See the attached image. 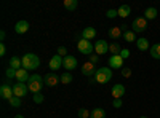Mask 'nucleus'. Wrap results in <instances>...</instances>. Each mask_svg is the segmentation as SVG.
Instances as JSON below:
<instances>
[{"label": "nucleus", "instance_id": "obj_1", "mask_svg": "<svg viewBox=\"0 0 160 118\" xmlns=\"http://www.w3.org/2000/svg\"><path fill=\"white\" fill-rule=\"evenodd\" d=\"M21 61H22V69H26V70H35L40 65V59L34 53H26Z\"/></svg>", "mask_w": 160, "mask_h": 118}, {"label": "nucleus", "instance_id": "obj_2", "mask_svg": "<svg viewBox=\"0 0 160 118\" xmlns=\"http://www.w3.org/2000/svg\"><path fill=\"white\" fill-rule=\"evenodd\" d=\"M43 85H45V83H43V77H42V75H37V73H35V75H31L29 82H28V88H29V91H32L34 94L40 93Z\"/></svg>", "mask_w": 160, "mask_h": 118}, {"label": "nucleus", "instance_id": "obj_3", "mask_svg": "<svg viewBox=\"0 0 160 118\" xmlns=\"http://www.w3.org/2000/svg\"><path fill=\"white\" fill-rule=\"evenodd\" d=\"M111 78H112V72L109 67H99L95 73V80L99 85H106L108 82H111Z\"/></svg>", "mask_w": 160, "mask_h": 118}, {"label": "nucleus", "instance_id": "obj_4", "mask_svg": "<svg viewBox=\"0 0 160 118\" xmlns=\"http://www.w3.org/2000/svg\"><path fill=\"white\" fill-rule=\"evenodd\" d=\"M77 50H78L82 54H88V56H91V53L95 51V46L91 45V42L85 40V38H80V40L77 42Z\"/></svg>", "mask_w": 160, "mask_h": 118}, {"label": "nucleus", "instance_id": "obj_5", "mask_svg": "<svg viewBox=\"0 0 160 118\" xmlns=\"http://www.w3.org/2000/svg\"><path fill=\"white\" fill-rule=\"evenodd\" d=\"M43 83L48 86V88H55L61 83V75H56V73H47L43 75Z\"/></svg>", "mask_w": 160, "mask_h": 118}, {"label": "nucleus", "instance_id": "obj_6", "mask_svg": "<svg viewBox=\"0 0 160 118\" xmlns=\"http://www.w3.org/2000/svg\"><path fill=\"white\" fill-rule=\"evenodd\" d=\"M131 29H133L135 34L136 32H144L146 29H148V19L146 18H136L131 24Z\"/></svg>", "mask_w": 160, "mask_h": 118}, {"label": "nucleus", "instance_id": "obj_7", "mask_svg": "<svg viewBox=\"0 0 160 118\" xmlns=\"http://www.w3.org/2000/svg\"><path fill=\"white\" fill-rule=\"evenodd\" d=\"M13 94H15L16 97H24L26 94L29 93V88H28V83H16L13 85Z\"/></svg>", "mask_w": 160, "mask_h": 118}, {"label": "nucleus", "instance_id": "obj_8", "mask_svg": "<svg viewBox=\"0 0 160 118\" xmlns=\"http://www.w3.org/2000/svg\"><path fill=\"white\" fill-rule=\"evenodd\" d=\"M95 51H96L98 56L106 54V53L109 51V43L106 42V40H96V43H95Z\"/></svg>", "mask_w": 160, "mask_h": 118}, {"label": "nucleus", "instance_id": "obj_9", "mask_svg": "<svg viewBox=\"0 0 160 118\" xmlns=\"http://www.w3.org/2000/svg\"><path fill=\"white\" fill-rule=\"evenodd\" d=\"M123 58L120 54H115V56H111L109 58V65L112 69H123Z\"/></svg>", "mask_w": 160, "mask_h": 118}, {"label": "nucleus", "instance_id": "obj_10", "mask_svg": "<svg viewBox=\"0 0 160 118\" xmlns=\"http://www.w3.org/2000/svg\"><path fill=\"white\" fill-rule=\"evenodd\" d=\"M123 96H125V86L120 85V83L114 85L112 86V97L114 99H122Z\"/></svg>", "mask_w": 160, "mask_h": 118}, {"label": "nucleus", "instance_id": "obj_11", "mask_svg": "<svg viewBox=\"0 0 160 118\" xmlns=\"http://www.w3.org/2000/svg\"><path fill=\"white\" fill-rule=\"evenodd\" d=\"M62 67L68 69V70L75 69V67H77V59H75L74 56H66V58L62 59Z\"/></svg>", "mask_w": 160, "mask_h": 118}, {"label": "nucleus", "instance_id": "obj_12", "mask_svg": "<svg viewBox=\"0 0 160 118\" xmlns=\"http://www.w3.org/2000/svg\"><path fill=\"white\" fill-rule=\"evenodd\" d=\"M82 73H83L85 77H93V75L96 73L95 64H91L90 61H88V62H85V64L82 65Z\"/></svg>", "mask_w": 160, "mask_h": 118}, {"label": "nucleus", "instance_id": "obj_13", "mask_svg": "<svg viewBox=\"0 0 160 118\" xmlns=\"http://www.w3.org/2000/svg\"><path fill=\"white\" fill-rule=\"evenodd\" d=\"M0 96H2V99H7V101H10L13 96V88H10L8 85H2L0 86Z\"/></svg>", "mask_w": 160, "mask_h": 118}, {"label": "nucleus", "instance_id": "obj_14", "mask_svg": "<svg viewBox=\"0 0 160 118\" xmlns=\"http://www.w3.org/2000/svg\"><path fill=\"white\" fill-rule=\"evenodd\" d=\"M29 78H31V75L28 73V70H26V69L16 70V80H18V83H28Z\"/></svg>", "mask_w": 160, "mask_h": 118}, {"label": "nucleus", "instance_id": "obj_15", "mask_svg": "<svg viewBox=\"0 0 160 118\" xmlns=\"http://www.w3.org/2000/svg\"><path fill=\"white\" fill-rule=\"evenodd\" d=\"M62 59H64V58H61L59 54L53 56V58L50 59V69H51V70H58L61 65H62Z\"/></svg>", "mask_w": 160, "mask_h": 118}, {"label": "nucleus", "instance_id": "obj_16", "mask_svg": "<svg viewBox=\"0 0 160 118\" xmlns=\"http://www.w3.org/2000/svg\"><path fill=\"white\" fill-rule=\"evenodd\" d=\"M29 31V22L28 21H18L15 26V32L16 34H26Z\"/></svg>", "mask_w": 160, "mask_h": 118}, {"label": "nucleus", "instance_id": "obj_17", "mask_svg": "<svg viewBox=\"0 0 160 118\" xmlns=\"http://www.w3.org/2000/svg\"><path fill=\"white\" fill-rule=\"evenodd\" d=\"M109 37L111 38H122L123 37V31L120 26H112V27L109 29Z\"/></svg>", "mask_w": 160, "mask_h": 118}, {"label": "nucleus", "instance_id": "obj_18", "mask_svg": "<svg viewBox=\"0 0 160 118\" xmlns=\"http://www.w3.org/2000/svg\"><path fill=\"white\" fill-rule=\"evenodd\" d=\"M96 37V29L95 27H85L83 32H82V38H85V40H91V38Z\"/></svg>", "mask_w": 160, "mask_h": 118}, {"label": "nucleus", "instance_id": "obj_19", "mask_svg": "<svg viewBox=\"0 0 160 118\" xmlns=\"http://www.w3.org/2000/svg\"><path fill=\"white\" fill-rule=\"evenodd\" d=\"M10 67H11V69H15V70L22 69V61H21L18 56H13L11 61H10Z\"/></svg>", "mask_w": 160, "mask_h": 118}, {"label": "nucleus", "instance_id": "obj_20", "mask_svg": "<svg viewBox=\"0 0 160 118\" xmlns=\"http://www.w3.org/2000/svg\"><path fill=\"white\" fill-rule=\"evenodd\" d=\"M117 13H118L120 18H128L130 13H131V8L128 5H120V8L117 10Z\"/></svg>", "mask_w": 160, "mask_h": 118}, {"label": "nucleus", "instance_id": "obj_21", "mask_svg": "<svg viewBox=\"0 0 160 118\" xmlns=\"http://www.w3.org/2000/svg\"><path fill=\"white\" fill-rule=\"evenodd\" d=\"M62 5H64V8L68 10V11H74V10H77L78 2H77V0H64Z\"/></svg>", "mask_w": 160, "mask_h": 118}, {"label": "nucleus", "instance_id": "obj_22", "mask_svg": "<svg viewBox=\"0 0 160 118\" xmlns=\"http://www.w3.org/2000/svg\"><path fill=\"white\" fill-rule=\"evenodd\" d=\"M136 46H138V50H141V51H148V50H151V48H149L148 38H138V40H136Z\"/></svg>", "mask_w": 160, "mask_h": 118}, {"label": "nucleus", "instance_id": "obj_23", "mask_svg": "<svg viewBox=\"0 0 160 118\" xmlns=\"http://www.w3.org/2000/svg\"><path fill=\"white\" fill-rule=\"evenodd\" d=\"M157 15H158V13H157V8H154V7H151V8H148V10L144 11V18L148 19V21H149V19H155Z\"/></svg>", "mask_w": 160, "mask_h": 118}, {"label": "nucleus", "instance_id": "obj_24", "mask_svg": "<svg viewBox=\"0 0 160 118\" xmlns=\"http://www.w3.org/2000/svg\"><path fill=\"white\" fill-rule=\"evenodd\" d=\"M122 38H125V42H128V43H133V42H136V34L133 31H127V32H123Z\"/></svg>", "mask_w": 160, "mask_h": 118}, {"label": "nucleus", "instance_id": "obj_25", "mask_svg": "<svg viewBox=\"0 0 160 118\" xmlns=\"http://www.w3.org/2000/svg\"><path fill=\"white\" fill-rule=\"evenodd\" d=\"M151 56L154 59H160V43H155L151 46Z\"/></svg>", "mask_w": 160, "mask_h": 118}, {"label": "nucleus", "instance_id": "obj_26", "mask_svg": "<svg viewBox=\"0 0 160 118\" xmlns=\"http://www.w3.org/2000/svg\"><path fill=\"white\" fill-rule=\"evenodd\" d=\"M90 118H106V110L98 107V109H95V110L91 112V116Z\"/></svg>", "mask_w": 160, "mask_h": 118}, {"label": "nucleus", "instance_id": "obj_27", "mask_svg": "<svg viewBox=\"0 0 160 118\" xmlns=\"http://www.w3.org/2000/svg\"><path fill=\"white\" fill-rule=\"evenodd\" d=\"M109 51L112 53V56H115V54H120L122 48H120V45H118L117 42H114V43H111V45H109Z\"/></svg>", "mask_w": 160, "mask_h": 118}, {"label": "nucleus", "instance_id": "obj_28", "mask_svg": "<svg viewBox=\"0 0 160 118\" xmlns=\"http://www.w3.org/2000/svg\"><path fill=\"white\" fill-rule=\"evenodd\" d=\"M72 80H74V77H72L69 72H66V73L61 75V83H62V85H69Z\"/></svg>", "mask_w": 160, "mask_h": 118}, {"label": "nucleus", "instance_id": "obj_29", "mask_svg": "<svg viewBox=\"0 0 160 118\" xmlns=\"http://www.w3.org/2000/svg\"><path fill=\"white\" fill-rule=\"evenodd\" d=\"M10 106L11 107H15V109H18V107H21V97H16V96H13L10 101Z\"/></svg>", "mask_w": 160, "mask_h": 118}, {"label": "nucleus", "instance_id": "obj_30", "mask_svg": "<svg viewBox=\"0 0 160 118\" xmlns=\"http://www.w3.org/2000/svg\"><path fill=\"white\" fill-rule=\"evenodd\" d=\"M91 116V112H88L87 109H80L78 110V118H90Z\"/></svg>", "mask_w": 160, "mask_h": 118}, {"label": "nucleus", "instance_id": "obj_31", "mask_svg": "<svg viewBox=\"0 0 160 118\" xmlns=\"http://www.w3.org/2000/svg\"><path fill=\"white\" fill-rule=\"evenodd\" d=\"M43 101H45V97H43V94H42V93L34 94V102H35V104H42Z\"/></svg>", "mask_w": 160, "mask_h": 118}, {"label": "nucleus", "instance_id": "obj_32", "mask_svg": "<svg viewBox=\"0 0 160 118\" xmlns=\"http://www.w3.org/2000/svg\"><path fill=\"white\" fill-rule=\"evenodd\" d=\"M7 78H16V70L11 69V67H8V69H7Z\"/></svg>", "mask_w": 160, "mask_h": 118}, {"label": "nucleus", "instance_id": "obj_33", "mask_svg": "<svg viewBox=\"0 0 160 118\" xmlns=\"http://www.w3.org/2000/svg\"><path fill=\"white\" fill-rule=\"evenodd\" d=\"M122 77L130 78V77H131V69H130V67H123V69H122Z\"/></svg>", "mask_w": 160, "mask_h": 118}, {"label": "nucleus", "instance_id": "obj_34", "mask_svg": "<svg viewBox=\"0 0 160 118\" xmlns=\"http://www.w3.org/2000/svg\"><path fill=\"white\" fill-rule=\"evenodd\" d=\"M58 54H59L61 58L69 56V54H68V51H66V48H64V46H59V48H58Z\"/></svg>", "mask_w": 160, "mask_h": 118}, {"label": "nucleus", "instance_id": "obj_35", "mask_svg": "<svg viewBox=\"0 0 160 118\" xmlns=\"http://www.w3.org/2000/svg\"><path fill=\"white\" fill-rule=\"evenodd\" d=\"M106 16H108V18H115V16H118V13H117V10H109L108 13H106Z\"/></svg>", "mask_w": 160, "mask_h": 118}, {"label": "nucleus", "instance_id": "obj_36", "mask_svg": "<svg viewBox=\"0 0 160 118\" xmlns=\"http://www.w3.org/2000/svg\"><path fill=\"white\" fill-rule=\"evenodd\" d=\"M120 56H122L123 59H127V58H130V50H122V51H120Z\"/></svg>", "mask_w": 160, "mask_h": 118}, {"label": "nucleus", "instance_id": "obj_37", "mask_svg": "<svg viewBox=\"0 0 160 118\" xmlns=\"http://www.w3.org/2000/svg\"><path fill=\"white\" fill-rule=\"evenodd\" d=\"M114 107H115V109L122 107V99H114Z\"/></svg>", "mask_w": 160, "mask_h": 118}, {"label": "nucleus", "instance_id": "obj_38", "mask_svg": "<svg viewBox=\"0 0 160 118\" xmlns=\"http://www.w3.org/2000/svg\"><path fill=\"white\" fill-rule=\"evenodd\" d=\"M98 59H99V58H98V54H91V56H90V62H91V64H96V62H98Z\"/></svg>", "mask_w": 160, "mask_h": 118}, {"label": "nucleus", "instance_id": "obj_39", "mask_svg": "<svg viewBox=\"0 0 160 118\" xmlns=\"http://www.w3.org/2000/svg\"><path fill=\"white\" fill-rule=\"evenodd\" d=\"M5 53H7V46L2 43L0 45V56H5Z\"/></svg>", "mask_w": 160, "mask_h": 118}, {"label": "nucleus", "instance_id": "obj_40", "mask_svg": "<svg viewBox=\"0 0 160 118\" xmlns=\"http://www.w3.org/2000/svg\"><path fill=\"white\" fill-rule=\"evenodd\" d=\"M0 38H2V40H5V31L0 32Z\"/></svg>", "mask_w": 160, "mask_h": 118}, {"label": "nucleus", "instance_id": "obj_41", "mask_svg": "<svg viewBox=\"0 0 160 118\" xmlns=\"http://www.w3.org/2000/svg\"><path fill=\"white\" fill-rule=\"evenodd\" d=\"M15 118H24V116H22V115H16Z\"/></svg>", "mask_w": 160, "mask_h": 118}, {"label": "nucleus", "instance_id": "obj_42", "mask_svg": "<svg viewBox=\"0 0 160 118\" xmlns=\"http://www.w3.org/2000/svg\"><path fill=\"white\" fill-rule=\"evenodd\" d=\"M141 118H148V116H141Z\"/></svg>", "mask_w": 160, "mask_h": 118}]
</instances>
